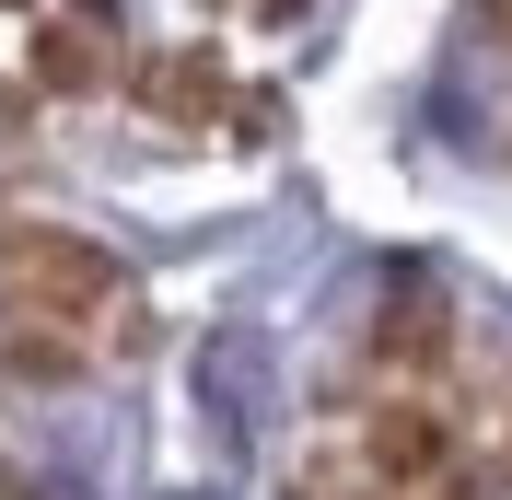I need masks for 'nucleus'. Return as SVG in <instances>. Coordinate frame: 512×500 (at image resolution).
I'll return each mask as SVG.
<instances>
[{
  "label": "nucleus",
  "mask_w": 512,
  "mask_h": 500,
  "mask_svg": "<svg viewBox=\"0 0 512 500\" xmlns=\"http://www.w3.org/2000/svg\"><path fill=\"white\" fill-rule=\"evenodd\" d=\"M0 303H12L24 338H59V349H82V361H94L105 338H128L117 256L70 245V233H0Z\"/></svg>",
  "instance_id": "nucleus-1"
}]
</instances>
